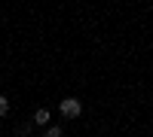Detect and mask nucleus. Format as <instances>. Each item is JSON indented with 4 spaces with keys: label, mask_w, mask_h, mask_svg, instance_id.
Returning a JSON list of instances; mask_svg holds the SVG:
<instances>
[{
    "label": "nucleus",
    "mask_w": 153,
    "mask_h": 137,
    "mask_svg": "<svg viewBox=\"0 0 153 137\" xmlns=\"http://www.w3.org/2000/svg\"><path fill=\"white\" fill-rule=\"evenodd\" d=\"M58 110H61V116H65V119H76V116L83 113V104L76 101V97H65Z\"/></svg>",
    "instance_id": "obj_1"
},
{
    "label": "nucleus",
    "mask_w": 153,
    "mask_h": 137,
    "mask_svg": "<svg viewBox=\"0 0 153 137\" xmlns=\"http://www.w3.org/2000/svg\"><path fill=\"white\" fill-rule=\"evenodd\" d=\"M46 122H49V110H46V107H40V110L34 113V125H46Z\"/></svg>",
    "instance_id": "obj_2"
},
{
    "label": "nucleus",
    "mask_w": 153,
    "mask_h": 137,
    "mask_svg": "<svg viewBox=\"0 0 153 137\" xmlns=\"http://www.w3.org/2000/svg\"><path fill=\"white\" fill-rule=\"evenodd\" d=\"M6 113H9V101L0 95V116H6Z\"/></svg>",
    "instance_id": "obj_3"
},
{
    "label": "nucleus",
    "mask_w": 153,
    "mask_h": 137,
    "mask_svg": "<svg viewBox=\"0 0 153 137\" xmlns=\"http://www.w3.org/2000/svg\"><path fill=\"white\" fill-rule=\"evenodd\" d=\"M46 137H61V128H58V125H55V128H49V131H46Z\"/></svg>",
    "instance_id": "obj_4"
}]
</instances>
